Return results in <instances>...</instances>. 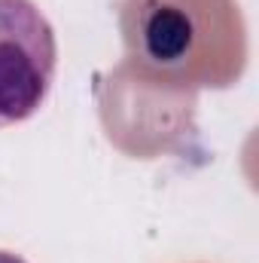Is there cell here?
<instances>
[{"instance_id":"6da1fadb","label":"cell","mask_w":259,"mask_h":263,"mask_svg":"<svg viewBox=\"0 0 259 263\" xmlns=\"http://www.w3.org/2000/svg\"><path fill=\"white\" fill-rule=\"evenodd\" d=\"M58 67L52 22L34 0H0V129L31 120Z\"/></svg>"},{"instance_id":"7a4b0ae2","label":"cell","mask_w":259,"mask_h":263,"mask_svg":"<svg viewBox=\"0 0 259 263\" xmlns=\"http://www.w3.org/2000/svg\"><path fill=\"white\" fill-rule=\"evenodd\" d=\"M232 0H128L122 31L131 55L162 73L183 77L210 46L207 25L235 22Z\"/></svg>"},{"instance_id":"3957f363","label":"cell","mask_w":259,"mask_h":263,"mask_svg":"<svg viewBox=\"0 0 259 263\" xmlns=\"http://www.w3.org/2000/svg\"><path fill=\"white\" fill-rule=\"evenodd\" d=\"M0 263H28V260H21V257L12 254V251H0Z\"/></svg>"}]
</instances>
